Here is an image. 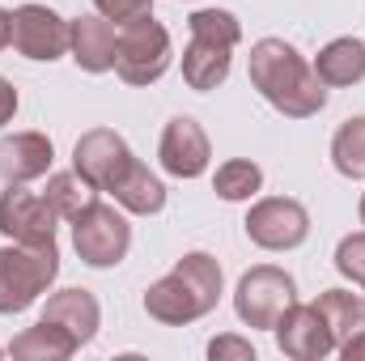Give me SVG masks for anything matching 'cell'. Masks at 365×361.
Listing matches in <instances>:
<instances>
[{
  "label": "cell",
  "instance_id": "6da1fadb",
  "mask_svg": "<svg viewBox=\"0 0 365 361\" xmlns=\"http://www.w3.org/2000/svg\"><path fill=\"white\" fill-rule=\"evenodd\" d=\"M247 73L259 98L284 119H310L327 106V86L314 64L284 39H259L247 56Z\"/></svg>",
  "mask_w": 365,
  "mask_h": 361
},
{
  "label": "cell",
  "instance_id": "7a4b0ae2",
  "mask_svg": "<svg viewBox=\"0 0 365 361\" xmlns=\"http://www.w3.org/2000/svg\"><path fill=\"white\" fill-rule=\"evenodd\" d=\"M221 293H225V272L217 264V255L187 251L162 280H153L145 289V315L166 327H187V323L212 315Z\"/></svg>",
  "mask_w": 365,
  "mask_h": 361
},
{
  "label": "cell",
  "instance_id": "3957f363",
  "mask_svg": "<svg viewBox=\"0 0 365 361\" xmlns=\"http://www.w3.org/2000/svg\"><path fill=\"white\" fill-rule=\"evenodd\" d=\"M191 43L182 47V81L195 93H208L225 86L234 47L242 43V21L230 9H195L187 17Z\"/></svg>",
  "mask_w": 365,
  "mask_h": 361
},
{
  "label": "cell",
  "instance_id": "277c9868",
  "mask_svg": "<svg viewBox=\"0 0 365 361\" xmlns=\"http://www.w3.org/2000/svg\"><path fill=\"white\" fill-rule=\"evenodd\" d=\"M60 276L56 243H13L0 247V315L30 310Z\"/></svg>",
  "mask_w": 365,
  "mask_h": 361
},
{
  "label": "cell",
  "instance_id": "5b68a950",
  "mask_svg": "<svg viewBox=\"0 0 365 361\" xmlns=\"http://www.w3.org/2000/svg\"><path fill=\"white\" fill-rule=\"evenodd\" d=\"M68 225H73V251L90 268H119L132 251V225H128V213L119 204L93 200Z\"/></svg>",
  "mask_w": 365,
  "mask_h": 361
},
{
  "label": "cell",
  "instance_id": "8992f818",
  "mask_svg": "<svg viewBox=\"0 0 365 361\" xmlns=\"http://www.w3.org/2000/svg\"><path fill=\"white\" fill-rule=\"evenodd\" d=\"M175 60L170 30L153 17H140L132 26H119V51H115V73L128 86H153L166 77Z\"/></svg>",
  "mask_w": 365,
  "mask_h": 361
},
{
  "label": "cell",
  "instance_id": "52a82bcc",
  "mask_svg": "<svg viewBox=\"0 0 365 361\" xmlns=\"http://www.w3.org/2000/svg\"><path fill=\"white\" fill-rule=\"evenodd\" d=\"M293 302H297V280L276 264H255L251 272H242L234 289V315L255 332H272L276 319Z\"/></svg>",
  "mask_w": 365,
  "mask_h": 361
},
{
  "label": "cell",
  "instance_id": "ba28073f",
  "mask_svg": "<svg viewBox=\"0 0 365 361\" xmlns=\"http://www.w3.org/2000/svg\"><path fill=\"white\" fill-rule=\"evenodd\" d=\"M242 230L259 251H293L310 238V213L293 195H264L251 204Z\"/></svg>",
  "mask_w": 365,
  "mask_h": 361
},
{
  "label": "cell",
  "instance_id": "9c48e42d",
  "mask_svg": "<svg viewBox=\"0 0 365 361\" xmlns=\"http://www.w3.org/2000/svg\"><path fill=\"white\" fill-rule=\"evenodd\" d=\"M68 43H73V21L60 17L56 9H47V4H17L13 9V47H17V56L51 64V60L68 56Z\"/></svg>",
  "mask_w": 365,
  "mask_h": 361
},
{
  "label": "cell",
  "instance_id": "30bf717a",
  "mask_svg": "<svg viewBox=\"0 0 365 361\" xmlns=\"http://www.w3.org/2000/svg\"><path fill=\"white\" fill-rule=\"evenodd\" d=\"M56 208L47 195L26 191V183H4L0 191V234L9 243H56Z\"/></svg>",
  "mask_w": 365,
  "mask_h": 361
},
{
  "label": "cell",
  "instance_id": "8fae6325",
  "mask_svg": "<svg viewBox=\"0 0 365 361\" xmlns=\"http://www.w3.org/2000/svg\"><path fill=\"white\" fill-rule=\"evenodd\" d=\"M276 349L293 361H323L336 353V336L327 327V319L319 315L314 302H293L280 319H276Z\"/></svg>",
  "mask_w": 365,
  "mask_h": 361
},
{
  "label": "cell",
  "instance_id": "7c38bea8",
  "mask_svg": "<svg viewBox=\"0 0 365 361\" xmlns=\"http://www.w3.org/2000/svg\"><path fill=\"white\" fill-rule=\"evenodd\" d=\"M128 162H132V149L115 128H90L73 145V171L81 179H90L98 191H110V183L123 175Z\"/></svg>",
  "mask_w": 365,
  "mask_h": 361
},
{
  "label": "cell",
  "instance_id": "4fadbf2b",
  "mask_svg": "<svg viewBox=\"0 0 365 361\" xmlns=\"http://www.w3.org/2000/svg\"><path fill=\"white\" fill-rule=\"evenodd\" d=\"M158 158H162V171L175 175V179H200L212 162V145H208V132L191 119V115H175L162 132V145H158Z\"/></svg>",
  "mask_w": 365,
  "mask_h": 361
},
{
  "label": "cell",
  "instance_id": "5bb4252c",
  "mask_svg": "<svg viewBox=\"0 0 365 361\" xmlns=\"http://www.w3.org/2000/svg\"><path fill=\"white\" fill-rule=\"evenodd\" d=\"M56 145L47 132H13L0 136V183H34L51 175Z\"/></svg>",
  "mask_w": 365,
  "mask_h": 361
},
{
  "label": "cell",
  "instance_id": "9a60e30c",
  "mask_svg": "<svg viewBox=\"0 0 365 361\" xmlns=\"http://www.w3.org/2000/svg\"><path fill=\"white\" fill-rule=\"evenodd\" d=\"M115 51H119V26L106 21L102 13H86V17H73V43H68V56L77 60L81 73H110L115 68Z\"/></svg>",
  "mask_w": 365,
  "mask_h": 361
},
{
  "label": "cell",
  "instance_id": "2e32d148",
  "mask_svg": "<svg viewBox=\"0 0 365 361\" xmlns=\"http://www.w3.org/2000/svg\"><path fill=\"white\" fill-rule=\"evenodd\" d=\"M123 213H132V217H158L162 208H166V183L158 179L145 162H128L123 166V175L110 183V191H106Z\"/></svg>",
  "mask_w": 365,
  "mask_h": 361
},
{
  "label": "cell",
  "instance_id": "e0dca14e",
  "mask_svg": "<svg viewBox=\"0 0 365 361\" xmlns=\"http://www.w3.org/2000/svg\"><path fill=\"white\" fill-rule=\"evenodd\" d=\"M38 319H51L77 345H90L93 336H98V327H102V306H98V298H93L90 289H60V293L47 298V306H43Z\"/></svg>",
  "mask_w": 365,
  "mask_h": 361
},
{
  "label": "cell",
  "instance_id": "ac0fdd59",
  "mask_svg": "<svg viewBox=\"0 0 365 361\" xmlns=\"http://www.w3.org/2000/svg\"><path fill=\"white\" fill-rule=\"evenodd\" d=\"M314 73L327 90H344V86H361L365 81V39L357 34H340L331 39L314 60Z\"/></svg>",
  "mask_w": 365,
  "mask_h": 361
},
{
  "label": "cell",
  "instance_id": "d6986e66",
  "mask_svg": "<svg viewBox=\"0 0 365 361\" xmlns=\"http://www.w3.org/2000/svg\"><path fill=\"white\" fill-rule=\"evenodd\" d=\"M81 345L60 327V323H51V319H38L34 327H26L21 336H13V345H9V353L21 361H68L77 353Z\"/></svg>",
  "mask_w": 365,
  "mask_h": 361
},
{
  "label": "cell",
  "instance_id": "ffe728a7",
  "mask_svg": "<svg viewBox=\"0 0 365 361\" xmlns=\"http://www.w3.org/2000/svg\"><path fill=\"white\" fill-rule=\"evenodd\" d=\"M314 306H319V315L327 319V327H331V336H336V349H340L353 332L365 327V298L349 293V289H323V293L314 298Z\"/></svg>",
  "mask_w": 365,
  "mask_h": 361
},
{
  "label": "cell",
  "instance_id": "44dd1931",
  "mask_svg": "<svg viewBox=\"0 0 365 361\" xmlns=\"http://www.w3.org/2000/svg\"><path fill=\"white\" fill-rule=\"evenodd\" d=\"M43 195L56 208L60 221H77L93 200H98V187L90 179H81L77 171H56V175H47V191Z\"/></svg>",
  "mask_w": 365,
  "mask_h": 361
},
{
  "label": "cell",
  "instance_id": "7402d4cb",
  "mask_svg": "<svg viewBox=\"0 0 365 361\" xmlns=\"http://www.w3.org/2000/svg\"><path fill=\"white\" fill-rule=\"evenodd\" d=\"M259 187H264V171H259L251 158H230V162H221L217 175H212V191H217L221 200H230V204L255 200Z\"/></svg>",
  "mask_w": 365,
  "mask_h": 361
},
{
  "label": "cell",
  "instance_id": "603a6c76",
  "mask_svg": "<svg viewBox=\"0 0 365 361\" xmlns=\"http://www.w3.org/2000/svg\"><path fill=\"white\" fill-rule=\"evenodd\" d=\"M331 162L344 179H365V115H353L331 136Z\"/></svg>",
  "mask_w": 365,
  "mask_h": 361
},
{
  "label": "cell",
  "instance_id": "cb8c5ba5",
  "mask_svg": "<svg viewBox=\"0 0 365 361\" xmlns=\"http://www.w3.org/2000/svg\"><path fill=\"white\" fill-rule=\"evenodd\" d=\"M336 272L353 285H365V230L361 234H344L336 247Z\"/></svg>",
  "mask_w": 365,
  "mask_h": 361
},
{
  "label": "cell",
  "instance_id": "d4e9b609",
  "mask_svg": "<svg viewBox=\"0 0 365 361\" xmlns=\"http://www.w3.org/2000/svg\"><path fill=\"white\" fill-rule=\"evenodd\" d=\"M93 9L115 26H132L140 17H153V0H93Z\"/></svg>",
  "mask_w": 365,
  "mask_h": 361
},
{
  "label": "cell",
  "instance_id": "484cf974",
  "mask_svg": "<svg viewBox=\"0 0 365 361\" xmlns=\"http://www.w3.org/2000/svg\"><path fill=\"white\" fill-rule=\"evenodd\" d=\"M208 357L212 361H255V345L251 340H242V336H217V340H208Z\"/></svg>",
  "mask_w": 365,
  "mask_h": 361
},
{
  "label": "cell",
  "instance_id": "4316f807",
  "mask_svg": "<svg viewBox=\"0 0 365 361\" xmlns=\"http://www.w3.org/2000/svg\"><path fill=\"white\" fill-rule=\"evenodd\" d=\"M17 102H21V98H17V86H13L9 77H0V128H4V123H13Z\"/></svg>",
  "mask_w": 365,
  "mask_h": 361
},
{
  "label": "cell",
  "instance_id": "83f0119b",
  "mask_svg": "<svg viewBox=\"0 0 365 361\" xmlns=\"http://www.w3.org/2000/svg\"><path fill=\"white\" fill-rule=\"evenodd\" d=\"M336 353H340L344 361H365V327H361V332H353V336H349Z\"/></svg>",
  "mask_w": 365,
  "mask_h": 361
},
{
  "label": "cell",
  "instance_id": "f1b7e54d",
  "mask_svg": "<svg viewBox=\"0 0 365 361\" xmlns=\"http://www.w3.org/2000/svg\"><path fill=\"white\" fill-rule=\"evenodd\" d=\"M4 47H13V13L9 9H0V51Z\"/></svg>",
  "mask_w": 365,
  "mask_h": 361
},
{
  "label": "cell",
  "instance_id": "f546056e",
  "mask_svg": "<svg viewBox=\"0 0 365 361\" xmlns=\"http://www.w3.org/2000/svg\"><path fill=\"white\" fill-rule=\"evenodd\" d=\"M357 217H361V225H365V195H361V204H357Z\"/></svg>",
  "mask_w": 365,
  "mask_h": 361
},
{
  "label": "cell",
  "instance_id": "4dcf8cb0",
  "mask_svg": "<svg viewBox=\"0 0 365 361\" xmlns=\"http://www.w3.org/2000/svg\"><path fill=\"white\" fill-rule=\"evenodd\" d=\"M361 289H365V285H361ZM361 298H365V293H361Z\"/></svg>",
  "mask_w": 365,
  "mask_h": 361
},
{
  "label": "cell",
  "instance_id": "1f68e13d",
  "mask_svg": "<svg viewBox=\"0 0 365 361\" xmlns=\"http://www.w3.org/2000/svg\"><path fill=\"white\" fill-rule=\"evenodd\" d=\"M0 353H4V349H0Z\"/></svg>",
  "mask_w": 365,
  "mask_h": 361
}]
</instances>
